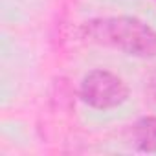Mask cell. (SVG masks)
<instances>
[{
  "label": "cell",
  "mask_w": 156,
  "mask_h": 156,
  "mask_svg": "<svg viewBox=\"0 0 156 156\" xmlns=\"http://www.w3.org/2000/svg\"><path fill=\"white\" fill-rule=\"evenodd\" d=\"M145 92H147L149 99L156 103V66H152V68H151V72L147 73V81H145Z\"/></svg>",
  "instance_id": "277c9868"
},
{
  "label": "cell",
  "mask_w": 156,
  "mask_h": 156,
  "mask_svg": "<svg viewBox=\"0 0 156 156\" xmlns=\"http://www.w3.org/2000/svg\"><path fill=\"white\" fill-rule=\"evenodd\" d=\"M132 143L141 152H156V116H143L132 125Z\"/></svg>",
  "instance_id": "3957f363"
},
{
  "label": "cell",
  "mask_w": 156,
  "mask_h": 156,
  "mask_svg": "<svg viewBox=\"0 0 156 156\" xmlns=\"http://www.w3.org/2000/svg\"><path fill=\"white\" fill-rule=\"evenodd\" d=\"M81 31L90 42L125 55L138 59L156 57V30L136 17H96L85 22Z\"/></svg>",
  "instance_id": "6da1fadb"
},
{
  "label": "cell",
  "mask_w": 156,
  "mask_h": 156,
  "mask_svg": "<svg viewBox=\"0 0 156 156\" xmlns=\"http://www.w3.org/2000/svg\"><path fill=\"white\" fill-rule=\"evenodd\" d=\"M129 85L114 72L96 68L85 73L79 85V98L96 110H112L127 103Z\"/></svg>",
  "instance_id": "7a4b0ae2"
}]
</instances>
